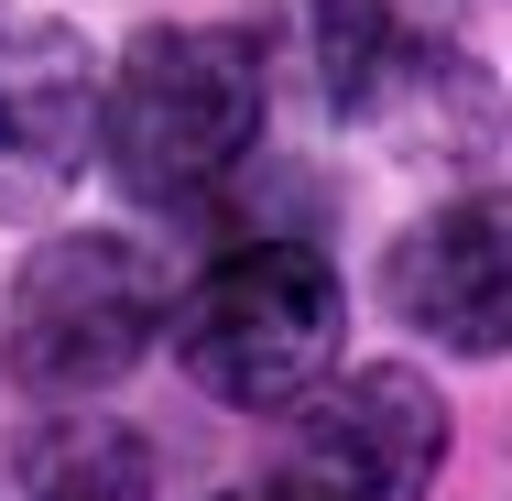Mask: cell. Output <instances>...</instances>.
I'll return each instance as SVG.
<instances>
[{
    "label": "cell",
    "mask_w": 512,
    "mask_h": 501,
    "mask_svg": "<svg viewBox=\"0 0 512 501\" xmlns=\"http://www.w3.org/2000/svg\"><path fill=\"white\" fill-rule=\"evenodd\" d=\"M273 55L240 22H153L99 88V153L131 207H207L262 142Z\"/></svg>",
    "instance_id": "6da1fadb"
},
{
    "label": "cell",
    "mask_w": 512,
    "mask_h": 501,
    "mask_svg": "<svg viewBox=\"0 0 512 501\" xmlns=\"http://www.w3.org/2000/svg\"><path fill=\"white\" fill-rule=\"evenodd\" d=\"M175 360L207 403L229 414H284V403L338 371V327H349V284L316 240H240L218 251L186 295H164Z\"/></svg>",
    "instance_id": "7a4b0ae2"
},
{
    "label": "cell",
    "mask_w": 512,
    "mask_h": 501,
    "mask_svg": "<svg viewBox=\"0 0 512 501\" xmlns=\"http://www.w3.org/2000/svg\"><path fill=\"white\" fill-rule=\"evenodd\" d=\"M164 251L131 229H44L11 262L0 295V371L33 403H88L109 393L153 338H164Z\"/></svg>",
    "instance_id": "3957f363"
},
{
    "label": "cell",
    "mask_w": 512,
    "mask_h": 501,
    "mask_svg": "<svg viewBox=\"0 0 512 501\" xmlns=\"http://www.w3.org/2000/svg\"><path fill=\"white\" fill-rule=\"evenodd\" d=\"M436 469H447V393L404 360H360L284 403V458L262 501H425Z\"/></svg>",
    "instance_id": "277c9868"
},
{
    "label": "cell",
    "mask_w": 512,
    "mask_h": 501,
    "mask_svg": "<svg viewBox=\"0 0 512 501\" xmlns=\"http://www.w3.org/2000/svg\"><path fill=\"white\" fill-rule=\"evenodd\" d=\"M99 142V55L55 0H0V218L88 175Z\"/></svg>",
    "instance_id": "5b68a950"
},
{
    "label": "cell",
    "mask_w": 512,
    "mask_h": 501,
    "mask_svg": "<svg viewBox=\"0 0 512 501\" xmlns=\"http://www.w3.org/2000/svg\"><path fill=\"white\" fill-rule=\"evenodd\" d=\"M382 305L414 338H447L458 360H491L512 338V251H502V197H458L414 218L382 262Z\"/></svg>",
    "instance_id": "8992f818"
},
{
    "label": "cell",
    "mask_w": 512,
    "mask_h": 501,
    "mask_svg": "<svg viewBox=\"0 0 512 501\" xmlns=\"http://www.w3.org/2000/svg\"><path fill=\"white\" fill-rule=\"evenodd\" d=\"M273 11H284V55L306 66L327 120H382L404 99V77H425L404 0H273Z\"/></svg>",
    "instance_id": "52a82bcc"
},
{
    "label": "cell",
    "mask_w": 512,
    "mask_h": 501,
    "mask_svg": "<svg viewBox=\"0 0 512 501\" xmlns=\"http://www.w3.org/2000/svg\"><path fill=\"white\" fill-rule=\"evenodd\" d=\"M0 501H153V436L99 403H55L0 436Z\"/></svg>",
    "instance_id": "ba28073f"
},
{
    "label": "cell",
    "mask_w": 512,
    "mask_h": 501,
    "mask_svg": "<svg viewBox=\"0 0 512 501\" xmlns=\"http://www.w3.org/2000/svg\"><path fill=\"white\" fill-rule=\"evenodd\" d=\"M218 501H262V491H218Z\"/></svg>",
    "instance_id": "9c48e42d"
}]
</instances>
